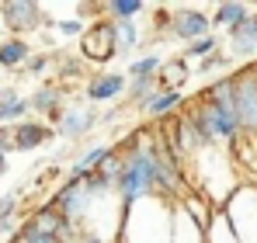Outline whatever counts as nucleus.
I'll use <instances>...</instances> for the list:
<instances>
[{
    "label": "nucleus",
    "mask_w": 257,
    "mask_h": 243,
    "mask_svg": "<svg viewBox=\"0 0 257 243\" xmlns=\"http://www.w3.org/2000/svg\"><path fill=\"white\" fill-rule=\"evenodd\" d=\"M115 146L122 153V177L115 184V198L122 202V208H132L136 202H146V198L160 195V160H157L153 125L132 129Z\"/></svg>",
    "instance_id": "1"
},
{
    "label": "nucleus",
    "mask_w": 257,
    "mask_h": 243,
    "mask_svg": "<svg viewBox=\"0 0 257 243\" xmlns=\"http://www.w3.org/2000/svg\"><path fill=\"white\" fill-rule=\"evenodd\" d=\"M195 125L202 129V136L209 139V146H222L229 150L243 129H240V111H236V90H233V77H219V80L205 83L198 90V97L191 101V108H184Z\"/></svg>",
    "instance_id": "2"
},
{
    "label": "nucleus",
    "mask_w": 257,
    "mask_h": 243,
    "mask_svg": "<svg viewBox=\"0 0 257 243\" xmlns=\"http://www.w3.org/2000/svg\"><path fill=\"white\" fill-rule=\"evenodd\" d=\"M184 174H188L191 191L209 198L215 208H222L243 184V177L233 163V153L222 150V146H205L198 157H191L184 163Z\"/></svg>",
    "instance_id": "3"
},
{
    "label": "nucleus",
    "mask_w": 257,
    "mask_h": 243,
    "mask_svg": "<svg viewBox=\"0 0 257 243\" xmlns=\"http://www.w3.org/2000/svg\"><path fill=\"white\" fill-rule=\"evenodd\" d=\"M174 215H177V202L164 195H153L146 202H136L132 208H122L118 243H171Z\"/></svg>",
    "instance_id": "4"
},
{
    "label": "nucleus",
    "mask_w": 257,
    "mask_h": 243,
    "mask_svg": "<svg viewBox=\"0 0 257 243\" xmlns=\"http://www.w3.org/2000/svg\"><path fill=\"white\" fill-rule=\"evenodd\" d=\"M0 25L11 32V39H25V35L45 32V25H49L45 4H35V0H4L0 4Z\"/></svg>",
    "instance_id": "5"
},
{
    "label": "nucleus",
    "mask_w": 257,
    "mask_h": 243,
    "mask_svg": "<svg viewBox=\"0 0 257 243\" xmlns=\"http://www.w3.org/2000/svg\"><path fill=\"white\" fill-rule=\"evenodd\" d=\"M97 198H101V195H90L84 181H63V184L52 191L49 205H52L66 222H73V226H80V229H84L87 215H90V208H94Z\"/></svg>",
    "instance_id": "6"
},
{
    "label": "nucleus",
    "mask_w": 257,
    "mask_h": 243,
    "mask_svg": "<svg viewBox=\"0 0 257 243\" xmlns=\"http://www.w3.org/2000/svg\"><path fill=\"white\" fill-rule=\"evenodd\" d=\"M229 77L236 90L240 129H243V136H257V63H240Z\"/></svg>",
    "instance_id": "7"
},
{
    "label": "nucleus",
    "mask_w": 257,
    "mask_h": 243,
    "mask_svg": "<svg viewBox=\"0 0 257 243\" xmlns=\"http://www.w3.org/2000/svg\"><path fill=\"white\" fill-rule=\"evenodd\" d=\"M80 56H84V63L97 66V70H104V66L118 56L115 25H111L108 18H97V21H90V25H87L84 39H80Z\"/></svg>",
    "instance_id": "8"
},
{
    "label": "nucleus",
    "mask_w": 257,
    "mask_h": 243,
    "mask_svg": "<svg viewBox=\"0 0 257 243\" xmlns=\"http://www.w3.org/2000/svg\"><path fill=\"white\" fill-rule=\"evenodd\" d=\"M240 243H257V184H240V191L222 205Z\"/></svg>",
    "instance_id": "9"
},
{
    "label": "nucleus",
    "mask_w": 257,
    "mask_h": 243,
    "mask_svg": "<svg viewBox=\"0 0 257 243\" xmlns=\"http://www.w3.org/2000/svg\"><path fill=\"white\" fill-rule=\"evenodd\" d=\"M97 122H101V111H97L94 104H87L84 97H80V101H70V104L63 108L59 122H56V136H59V139H70V143H80V139H87V136L94 132Z\"/></svg>",
    "instance_id": "10"
},
{
    "label": "nucleus",
    "mask_w": 257,
    "mask_h": 243,
    "mask_svg": "<svg viewBox=\"0 0 257 243\" xmlns=\"http://www.w3.org/2000/svg\"><path fill=\"white\" fill-rule=\"evenodd\" d=\"M212 35V14L198 11V7H171V28H167V39L174 42H191Z\"/></svg>",
    "instance_id": "11"
},
{
    "label": "nucleus",
    "mask_w": 257,
    "mask_h": 243,
    "mask_svg": "<svg viewBox=\"0 0 257 243\" xmlns=\"http://www.w3.org/2000/svg\"><path fill=\"white\" fill-rule=\"evenodd\" d=\"M125 90H128L125 73H118V70H97V73H90L84 80L80 97H84L87 104H111V101H122Z\"/></svg>",
    "instance_id": "12"
},
{
    "label": "nucleus",
    "mask_w": 257,
    "mask_h": 243,
    "mask_svg": "<svg viewBox=\"0 0 257 243\" xmlns=\"http://www.w3.org/2000/svg\"><path fill=\"white\" fill-rule=\"evenodd\" d=\"M28 104H32V115H42V122H49L56 129V122L63 115V108L70 104L66 101V83L59 80H42L32 94H28Z\"/></svg>",
    "instance_id": "13"
},
{
    "label": "nucleus",
    "mask_w": 257,
    "mask_h": 243,
    "mask_svg": "<svg viewBox=\"0 0 257 243\" xmlns=\"http://www.w3.org/2000/svg\"><path fill=\"white\" fill-rule=\"evenodd\" d=\"M14 129V153H32L39 146H49L56 139V129L42 118H28L21 125H11Z\"/></svg>",
    "instance_id": "14"
},
{
    "label": "nucleus",
    "mask_w": 257,
    "mask_h": 243,
    "mask_svg": "<svg viewBox=\"0 0 257 243\" xmlns=\"http://www.w3.org/2000/svg\"><path fill=\"white\" fill-rule=\"evenodd\" d=\"M111 150H115V143H94V146L80 150V153L73 157V163L63 170V181H84L90 174H97V167L108 160Z\"/></svg>",
    "instance_id": "15"
},
{
    "label": "nucleus",
    "mask_w": 257,
    "mask_h": 243,
    "mask_svg": "<svg viewBox=\"0 0 257 243\" xmlns=\"http://www.w3.org/2000/svg\"><path fill=\"white\" fill-rule=\"evenodd\" d=\"M184 90H157L143 108H139V115L146 122H171L174 115H181L184 108Z\"/></svg>",
    "instance_id": "16"
},
{
    "label": "nucleus",
    "mask_w": 257,
    "mask_h": 243,
    "mask_svg": "<svg viewBox=\"0 0 257 243\" xmlns=\"http://www.w3.org/2000/svg\"><path fill=\"white\" fill-rule=\"evenodd\" d=\"M226 42H229V56H233V59H243V63L254 59L257 63V11L240 25V28H233V32L226 35Z\"/></svg>",
    "instance_id": "17"
},
{
    "label": "nucleus",
    "mask_w": 257,
    "mask_h": 243,
    "mask_svg": "<svg viewBox=\"0 0 257 243\" xmlns=\"http://www.w3.org/2000/svg\"><path fill=\"white\" fill-rule=\"evenodd\" d=\"M229 153H233V163H236L243 184H257V136H240L229 146Z\"/></svg>",
    "instance_id": "18"
},
{
    "label": "nucleus",
    "mask_w": 257,
    "mask_h": 243,
    "mask_svg": "<svg viewBox=\"0 0 257 243\" xmlns=\"http://www.w3.org/2000/svg\"><path fill=\"white\" fill-rule=\"evenodd\" d=\"M32 56H35V49L28 45V39H4L0 42V70L21 73Z\"/></svg>",
    "instance_id": "19"
},
{
    "label": "nucleus",
    "mask_w": 257,
    "mask_h": 243,
    "mask_svg": "<svg viewBox=\"0 0 257 243\" xmlns=\"http://www.w3.org/2000/svg\"><path fill=\"white\" fill-rule=\"evenodd\" d=\"M254 11L247 7V4H236V0H229V4H219L212 11V32H233V28H240L247 18H250Z\"/></svg>",
    "instance_id": "20"
},
{
    "label": "nucleus",
    "mask_w": 257,
    "mask_h": 243,
    "mask_svg": "<svg viewBox=\"0 0 257 243\" xmlns=\"http://www.w3.org/2000/svg\"><path fill=\"white\" fill-rule=\"evenodd\" d=\"M191 63L184 56H174V59H164V70H160V90H184L188 80H191Z\"/></svg>",
    "instance_id": "21"
},
{
    "label": "nucleus",
    "mask_w": 257,
    "mask_h": 243,
    "mask_svg": "<svg viewBox=\"0 0 257 243\" xmlns=\"http://www.w3.org/2000/svg\"><path fill=\"white\" fill-rule=\"evenodd\" d=\"M52 70H56V80H84V56L77 52V56H70V52H52Z\"/></svg>",
    "instance_id": "22"
},
{
    "label": "nucleus",
    "mask_w": 257,
    "mask_h": 243,
    "mask_svg": "<svg viewBox=\"0 0 257 243\" xmlns=\"http://www.w3.org/2000/svg\"><path fill=\"white\" fill-rule=\"evenodd\" d=\"M171 243H205V229L177 205V215H174V240Z\"/></svg>",
    "instance_id": "23"
},
{
    "label": "nucleus",
    "mask_w": 257,
    "mask_h": 243,
    "mask_svg": "<svg viewBox=\"0 0 257 243\" xmlns=\"http://www.w3.org/2000/svg\"><path fill=\"white\" fill-rule=\"evenodd\" d=\"M160 70H164V59H160V52H143L139 59H132L125 70L128 80H150V77H160Z\"/></svg>",
    "instance_id": "24"
},
{
    "label": "nucleus",
    "mask_w": 257,
    "mask_h": 243,
    "mask_svg": "<svg viewBox=\"0 0 257 243\" xmlns=\"http://www.w3.org/2000/svg\"><path fill=\"white\" fill-rule=\"evenodd\" d=\"M115 25V42H118V56H132L136 45L143 42V28L139 21H111Z\"/></svg>",
    "instance_id": "25"
},
{
    "label": "nucleus",
    "mask_w": 257,
    "mask_h": 243,
    "mask_svg": "<svg viewBox=\"0 0 257 243\" xmlns=\"http://www.w3.org/2000/svg\"><path fill=\"white\" fill-rule=\"evenodd\" d=\"M205 243H240L233 222H229V215H226L222 208H215L212 222H209V229H205Z\"/></svg>",
    "instance_id": "26"
},
{
    "label": "nucleus",
    "mask_w": 257,
    "mask_h": 243,
    "mask_svg": "<svg viewBox=\"0 0 257 243\" xmlns=\"http://www.w3.org/2000/svg\"><path fill=\"white\" fill-rule=\"evenodd\" d=\"M150 7L143 0H108L104 4V18L108 21H136L139 14H146Z\"/></svg>",
    "instance_id": "27"
},
{
    "label": "nucleus",
    "mask_w": 257,
    "mask_h": 243,
    "mask_svg": "<svg viewBox=\"0 0 257 243\" xmlns=\"http://www.w3.org/2000/svg\"><path fill=\"white\" fill-rule=\"evenodd\" d=\"M212 52H219V35H215V32H212V35H205V39H198V42H191V45H184V52H181V56L195 66V63L209 59Z\"/></svg>",
    "instance_id": "28"
},
{
    "label": "nucleus",
    "mask_w": 257,
    "mask_h": 243,
    "mask_svg": "<svg viewBox=\"0 0 257 243\" xmlns=\"http://www.w3.org/2000/svg\"><path fill=\"white\" fill-rule=\"evenodd\" d=\"M87 25H90V21H84V18H63V21H49V25H45V32L52 28L59 39H84Z\"/></svg>",
    "instance_id": "29"
},
{
    "label": "nucleus",
    "mask_w": 257,
    "mask_h": 243,
    "mask_svg": "<svg viewBox=\"0 0 257 243\" xmlns=\"http://www.w3.org/2000/svg\"><path fill=\"white\" fill-rule=\"evenodd\" d=\"M229 66H233V56H229V52H222V49H219V52H212V56H209V59H202V63H195V66H191V70H195V73H198V77H209V73H219V70H222V73H226V70H229Z\"/></svg>",
    "instance_id": "30"
},
{
    "label": "nucleus",
    "mask_w": 257,
    "mask_h": 243,
    "mask_svg": "<svg viewBox=\"0 0 257 243\" xmlns=\"http://www.w3.org/2000/svg\"><path fill=\"white\" fill-rule=\"evenodd\" d=\"M97 174H101V177H104V181H108L111 188L118 184V177H122V153H118V146H115V150L108 153V160L97 167Z\"/></svg>",
    "instance_id": "31"
},
{
    "label": "nucleus",
    "mask_w": 257,
    "mask_h": 243,
    "mask_svg": "<svg viewBox=\"0 0 257 243\" xmlns=\"http://www.w3.org/2000/svg\"><path fill=\"white\" fill-rule=\"evenodd\" d=\"M49 70H52V52H35V56L25 63L21 73H25V77H45Z\"/></svg>",
    "instance_id": "32"
},
{
    "label": "nucleus",
    "mask_w": 257,
    "mask_h": 243,
    "mask_svg": "<svg viewBox=\"0 0 257 243\" xmlns=\"http://www.w3.org/2000/svg\"><path fill=\"white\" fill-rule=\"evenodd\" d=\"M18 205H21V191H7V195H0V222L18 219Z\"/></svg>",
    "instance_id": "33"
},
{
    "label": "nucleus",
    "mask_w": 257,
    "mask_h": 243,
    "mask_svg": "<svg viewBox=\"0 0 257 243\" xmlns=\"http://www.w3.org/2000/svg\"><path fill=\"white\" fill-rule=\"evenodd\" d=\"M18 236H21L25 243H59L56 236H45V233H39L32 222H21V233H18Z\"/></svg>",
    "instance_id": "34"
},
{
    "label": "nucleus",
    "mask_w": 257,
    "mask_h": 243,
    "mask_svg": "<svg viewBox=\"0 0 257 243\" xmlns=\"http://www.w3.org/2000/svg\"><path fill=\"white\" fill-rule=\"evenodd\" d=\"M21 97H25V94H21L14 83H4V87H0V108H7V104H14V101H21Z\"/></svg>",
    "instance_id": "35"
},
{
    "label": "nucleus",
    "mask_w": 257,
    "mask_h": 243,
    "mask_svg": "<svg viewBox=\"0 0 257 243\" xmlns=\"http://www.w3.org/2000/svg\"><path fill=\"white\" fill-rule=\"evenodd\" d=\"M77 243H111V240H104V236H97V233H80Z\"/></svg>",
    "instance_id": "36"
},
{
    "label": "nucleus",
    "mask_w": 257,
    "mask_h": 243,
    "mask_svg": "<svg viewBox=\"0 0 257 243\" xmlns=\"http://www.w3.org/2000/svg\"><path fill=\"white\" fill-rule=\"evenodd\" d=\"M7 243H25V240H21V236H14V240H7Z\"/></svg>",
    "instance_id": "37"
}]
</instances>
